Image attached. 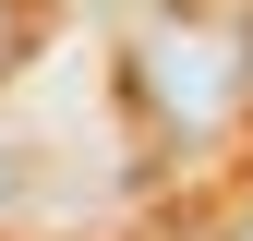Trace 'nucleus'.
Instances as JSON below:
<instances>
[{"label": "nucleus", "mask_w": 253, "mask_h": 241, "mask_svg": "<svg viewBox=\"0 0 253 241\" xmlns=\"http://www.w3.org/2000/svg\"><path fill=\"white\" fill-rule=\"evenodd\" d=\"M133 84L157 97V120L217 133L229 120V84H241V48H229V24H145L133 37Z\"/></svg>", "instance_id": "nucleus-1"}, {"label": "nucleus", "mask_w": 253, "mask_h": 241, "mask_svg": "<svg viewBox=\"0 0 253 241\" xmlns=\"http://www.w3.org/2000/svg\"><path fill=\"white\" fill-rule=\"evenodd\" d=\"M24 60V0H0V73Z\"/></svg>", "instance_id": "nucleus-2"}, {"label": "nucleus", "mask_w": 253, "mask_h": 241, "mask_svg": "<svg viewBox=\"0 0 253 241\" xmlns=\"http://www.w3.org/2000/svg\"><path fill=\"white\" fill-rule=\"evenodd\" d=\"M241 241H253V229H241Z\"/></svg>", "instance_id": "nucleus-3"}]
</instances>
